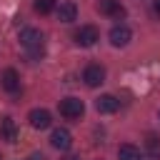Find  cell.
<instances>
[{
    "label": "cell",
    "instance_id": "5",
    "mask_svg": "<svg viewBox=\"0 0 160 160\" xmlns=\"http://www.w3.org/2000/svg\"><path fill=\"white\" fill-rule=\"evenodd\" d=\"M82 80H85L88 88L102 85V82H105V68H102V65H88L85 72H82Z\"/></svg>",
    "mask_w": 160,
    "mask_h": 160
},
{
    "label": "cell",
    "instance_id": "11",
    "mask_svg": "<svg viewBox=\"0 0 160 160\" xmlns=\"http://www.w3.org/2000/svg\"><path fill=\"white\" fill-rule=\"evenodd\" d=\"M118 108H120V102H118V98H115V95H100V98L95 100V110H98V112H102V115L115 112Z\"/></svg>",
    "mask_w": 160,
    "mask_h": 160
},
{
    "label": "cell",
    "instance_id": "14",
    "mask_svg": "<svg viewBox=\"0 0 160 160\" xmlns=\"http://www.w3.org/2000/svg\"><path fill=\"white\" fill-rule=\"evenodd\" d=\"M32 8H35V12H40V15H48V12L55 10V0H35Z\"/></svg>",
    "mask_w": 160,
    "mask_h": 160
},
{
    "label": "cell",
    "instance_id": "17",
    "mask_svg": "<svg viewBox=\"0 0 160 160\" xmlns=\"http://www.w3.org/2000/svg\"><path fill=\"white\" fill-rule=\"evenodd\" d=\"M62 160H80V158H78V155H65Z\"/></svg>",
    "mask_w": 160,
    "mask_h": 160
},
{
    "label": "cell",
    "instance_id": "3",
    "mask_svg": "<svg viewBox=\"0 0 160 160\" xmlns=\"http://www.w3.org/2000/svg\"><path fill=\"white\" fill-rule=\"evenodd\" d=\"M98 40H100V32H98L95 25H82V28L75 32V42H78L80 48H90V45H95Z\"/></svg>",
    "mask_w": 160,
    "mask_h": 160
},
{
    "label": "cell",
    "instance_id": "15",
    "mask_svg": "<svg viewBox=\"0 0 160 160\" xmlns=\"http://www.w3.org/2000/svg\"><path fill=\"white\" fill-rule=\"evenodd\" d=\"M145 145H148V150H150L152 155H158V138H155V135H148V138H145Z\"/></svg>",
    "mask_w": 160,
    "mask_h": 160
},
{
    "label": "cell",
    "instance_id": "6",
    "mask_svg": "<svg viewBox=\"0 0 160 160\" xmlns=\"http://www.w3.org/2000/svg\"><path fill=\"white\" fill-rule=\"evenodd\" d=\"M130 38H132V30H130L128 25H115V28L110 30V42H112V48H125V45L130 42Z\"/></svg>",
    "mask_w": 160,
    "mask_h": 160
},
{
    "label": "cell",
    "instance_id": "1",
    "mask_svg": "<svg viewBox=\"0 0 160 160\" xmlns=\"http://www.w3.org/2000/svg\"><path fill=\"white\" fill-rule=\"evenodd\" d=\"M20 45L28 48L32 58H40L42 55V32L35 28H22L20 30Z\"/></svg>",
    "mask_w": 160,
    "mask_h": 160
},
{
    "label": "cell",
    "instance_id": "8",
    "mask_svg": "<svg viewBox=\"0 0 160 160\" xmlns=\"http://www.w3.org/2000/svg\"><path fill=\"white\" fill-rule=\"evenodd\" d=\"M98 10L108 18H122L125 8L120 5V0H98Z\"/></svg>",
    "mask_w": 160,
    "mask_h": 160
},
{
    "label": "cell",
    "instance_id": "16",
    "mask_svg": "<svg viewBox=\"0 0 160 160\" xmlns=\"http://www.w3.org/2000/svg\"><path fill=\"white\" fill-rule=\"evenodd\" d=\"M25 160H45V155H42V152H30Z\"/></svg>",
    "mask_w": 160,
    "mask_h": 160
},
{
    "label": "cell",
    "instance_id": "9",
    "mask_svg": "<svg viewBox=\"0 0 160 160\" xmlns=\"http://www.w3.org/2000/svg\"><path fill=\"white\" fill-rule=\"evenodd\" d=\"M55 15L60 22H72V20H78V5L75 2H60L55 8Z\"/></svg>",
    "mask_w": 160,
    "mask_h": 160
},
{
    "label": "cell",
    "instance_id": "4",
    "mask_svg": "<svg viewBox=\"0 0 160 160\" xmlns=\"http://www.w3.org/2000/svg\"><path fill=\"white\" fill-rule=\"evenodd\" d=\"M50 145H52L55 150H60V152L70 150V145H72V135H70V130H65V128H55L52 135H50Z\"/></svg>",
    "mask_w": 160,
    "mask_h": 160
},
{
    "label": "cell",
    "instance_id": "18",
    "mask_svg": "<svg viewBox=\"0 0 160 160\" xmlns=\"http://www.w3.org/2000/svg\"><path fill=\"white\" fill-rule=\"evenodd\" d=\"M155 12L160 15V0H155Z\"/></svg>",
    "mask_w": 160,
    "mask_h": 160
},
{
    "label": "cell",
    "instance_id": "7",
    "mask_svg": "<svg viewBox=\"0 0 160 160\" xmlns=\"http://www.w3.org/2000/svg\"><path fill=\"white\" fill-rule=\"evenodd\" d=\"M28 120H30V125H32L35 130H45V128H50V122H52L50 112H48V110H42V108L30 110V112H28Z\"/></svg>",
    "mask_w": 160,
    "mask_h": 160
},
{
    "label": "cell",
    "instance_id": "13",
    "mask_svg": "<svg viewBox=\"0 0 160 160\" xmlns=\"http://www.w3.org/2000/svg\"><path fill=\"white\" fill-rule=\"evenodd\" d=\"M118 160H142V155L135 145H120L118 148Z\"/></svg>",
    "mask_w": 160,
    "mask_h": 160
},
{
    "label": "cell",
    "instance_id": "19",
    "mask_svg": "<svg viewBox=\"0 0 160 160\" xmlns=\"http://www.w3.org/2000/svg\"><path fill=\"white\" fill-rule=\"evenodd\" d=\"M158 118H160V112H158Z\"/></svg>",
    "mask_w": 160,
    "mask_h": 160
},
{
    "label": "cell",
    "instance_id": "12",
    "mask_svg": "<svg viewBox=\"0 0 160 160\" xmlns=\"http://www.w3.org/2000/svg\"><path fill=\"white\" fill-rule=\"evenodd\" d=\"M0 138L8 140V142H15L18 140V125L12 118H2L0 120Z\"/></svg>",
    "mask_w": 160,
    "mask_h": 160
},
{
    "label": "cell",
    "instance_id": "10",
    "mask_svg": "<svg viewBox=\"0 0 160 160\" xmlns=\"http://www.w3.org/2000/svg\"><path fill=\"white\" fill-rule=\"evenodd\" d=\"M0 85H2L8 92H18V90H20V75H18L12 68H8V70H2V75H0Z\"/></svg>",
    "mask_w": 160,
    "mask_h": 160
},
{
    "label": "cell",
    "instance_id": "2",
    "mask_svg": "<svg viewBox=\"0 0 160 160\" xmlns=\"http://www.w3.org/2000/svg\"><path fill=\"white\" fill-rule=\"evenodd\" d=\"M82 112H85V105H82L80 98H65V100H60V115H62V118L78 120Z\"/></svg>",
    "mask_w": 160,
    "mask_h": 160
}]
</instances>
